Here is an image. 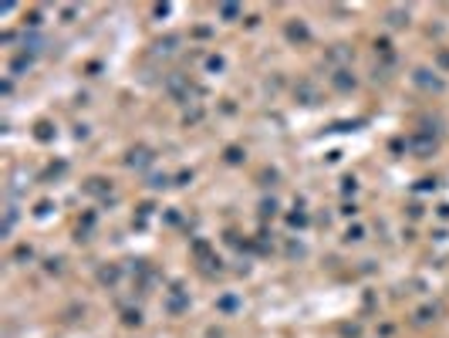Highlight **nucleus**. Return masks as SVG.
<instances>
[{"mask_svg":"<svg viewBox=\"0 0 449 338\" xmlns=\"http://www.w3.org/2000/svg\"><path fill=\"white\" fill-rule=\"evenodd\" d=\"M149 162H152V156H149L146 149H139V152L129 156V166H149Z\"/></svg>","mask_w":449,"mask_h":338,"instance_id":"1","label":"nucleus"}]
</instances>
